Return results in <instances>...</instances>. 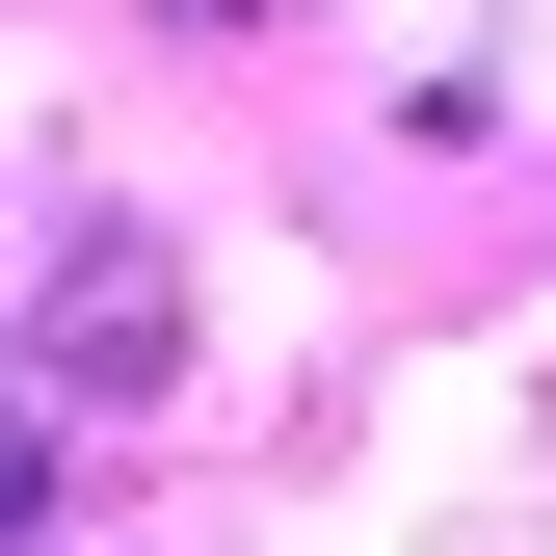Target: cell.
Masks as SVG:
<instances>
[{"label": "cell", "mask_w": 556, "mask_h": 556, "mask_svg": "<svg viewBox=\"0 0 556 556\" xmlns=\"http://www.w3.org/2000/svg\"><path fill=\"white\" fill-rule=\"evenodd\" d=\"M27 371H53V397H160V371H186V265H160V239L106 213L80 265H53V318H27Z\"/></svg>", "instance_id": "6da1fadb"}, {"label": "cell", "mask_w": 556, "mask_h": 556, "mask_svg": "<svg viewBox=\"0 0 556 556\" xmlns=\"http://www.w3.org/2000/svg\"><path fill=\"white\" fill-rule=\"evenodd\" d=\"M0 556H53V425L0 397Z\"/></svg>", "instance_id": "7a4b0ae2"}]
</instances>
